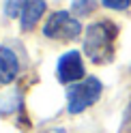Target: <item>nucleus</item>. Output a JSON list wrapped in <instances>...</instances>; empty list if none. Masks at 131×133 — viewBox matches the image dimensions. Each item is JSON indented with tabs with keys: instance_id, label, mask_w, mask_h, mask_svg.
<instances>
[{
	"instance_id": "obj_2",
	"label": "nucleus",
	"mask_w": 131,
	"mask_h": 133,
	"mask_svg": "<svg viewBox=\"0 0 131 133\" xmlns=\"http://www.w3.org/2000/svg\"><path fill=\"white\" fill-rule=\"evenodd\" d=\"M103 92V84L97 77H86L82 82L71 84L67 90V110L69 114H80L86 107L95 105Z\"/></svg>"
},
{
	"instance_id": "obj_7",
	"label": "nucleus",
	"mask_w": 131,
	"mask_h": 133,
	"mask_svg": "<svg viewBox=\"0 0 131 133\" xmlns=\"http://www.w3.org/2000/svg\"><path fill=\"white\" fill-rule=\"evenodd\" d=\"M28 0H4V15L6 17H17L26 9Z\"/></svg>"
},
{
	"instance_id": "obj_11",
	"label": "nucleus",
	"mask_w": 131,
	"mask_h": 133,
	"mask_svg": "<svg viewBox=\"0 0 131 133\" xmlns=\"http://www.w3.org/2000/svg\"><path fill=\"white\" fill-rule=\"evenodd\" d=\"M129 69H131V66H129Z\"/></svg>"
},
{
	"instance_id": "obj_10",
	"label": "nucleus",
	"mask_w": 131,
	"mask_h": 133,
	"mask_svg": "<svg viewBox=\"0 0 131 133\" xmlns=\"http://www.w3.org/2000/svg\"><path fill=\"white\" fill-rule=\"evenodd\" d=\"M127 120L131 122V103H129V110H127Z\"/></svg>"
},
{
	"instance_id": "obj_5",
	"label": "nucleus",
	"mask_w": 131,
	"mask_h": 133,
	"mask_svg": "<svg viewBox=\"0 0 131 133\" xmlns=\"http://www.w3.org/2000/svg\"><path fill=\"white\" fill-rule=\"evenodd\" d=\"M19 73V60L15 52L6 45H0V84H11Z\"/></svg>"
},
{
	"instance_id": "obj_9",
	"label": "nucleus",
	"mask_w": 131,
	"mask_h": 133,
	"mask_svg": "<svg viewBox=\"0 0 131 133\" xmlns=\"http://www.w3.org/2000/svg\"><path fill=\"white\" fill-rule=\"evenodd\" d=\"M131 0H103V6H108V9H114V11H125L129 9Z\"/></svg>"
},
{
	"instance_id": "obj_6",
	"label": "nucleus",
	"mask_w": 131,
	"mask_h": 133,
	"mask_svg": "<svg viewBox=\"0 0 131 133\" xmlns=\"http://www.w3.org/2000/svg\"><path fill=\"white\" fill-rule=\"evenodd\" d=\"M45 13V0H28L26 9L22 11L19 15V22H22V30H32L37 26V22L43 17Z\"/></svg>"
},
{
	"instance_id": "obj_1",
	"label": "nucleus",
	"mask_w": 131,
	"mask_h": 133,
	"mask_svg": "<svg viewBox=\"0 0 131 133\" xmlns=\"http://www.w3.org/2000/svg\"><path fill=\"white\" fill-rule=\"evenodd\" d=\"M118 37L116 24L110 19L95 22L86 28L84 37V52L95 64H108L114 58V43Z\"/></svg>"
},
{
	"instance_id": "obj_4",
	"label": "nucleus",
	"mask_w": 131,
	"mask_h": 133,
	"mask_svg": "<svg viewBox=\"0 0 131 133\" xmlns=\"http://www.w3.org/2000/svg\"><path fill=\"white\" fill-rule=\"evenodd\" d=\"M56 73H58V79L62 84L82 82L84 79V60H82V54L77 49H71V52H67L64 56H60Z\"/></svg>"
},
{
	"instance_id": "obj_8",
	"label": "nucleus",
	"mask_w": 131,
	"mask_h": 133,
	"mask_svg": "<svg viewBox=\"0 0 131 133\" xmlns=\"http://www.w3.org/2000/svg\"><path fill=\"white\" fill-rule=\"evenodd\" d=\"M73 9L80 15H86V13H90L95 9V2L93 0H75V2H73Z\"/></svg>"
},
{
	"instance_id": "obj_3",
	"label": "nucleus",
	"mask_w": 131,
	"mask_h": 133,
	"mask_svg": "<svg viewBox=\"0 0 131 133\" xmlns=\"http://www.w3.org/2000/svg\"><path fill=\"white\" fill-rule=\"evenodd\" d=\"M43 35L54 41H73L82 35V24L69 11H56L47 17Z\"/></svg>"
}]
</instances>
